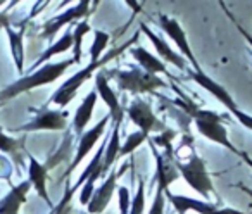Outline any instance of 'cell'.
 <instances>
[{
	"mask_svg": "<svg viewBox=\"0 0 252 214\" xmlns=\"http://www.w3.org/2000/svg\"><path fill=\"white\" fill-rule=\"evenodd\" d=\"M173 104L180 105V109L195 123L197 130H199V133L202 135V137H206L207 140L214 142V144H218V145H223L224 149H228V151L233 152V154L240 155V151L235 149L233 144L228 140L226 128L221 124L223 118H221L220 114L214 113V111L200 109L199 105H195L192 100H189V98H187L185 102L173 100Z\"/></svg>",
	"mask_w": 252,
	"mask_h": 214,
	"instance_id": "6da1fadb",
	"label": "cell"
},
{
	"mask_svg": "<svg viewBox=\"0 0 252 214\" xmlns=\"http://www.w3.org/2000/svg\"><path fill=\"white\" fill-rule=\"evenodd\" d=\"M73 64H74V61H73V57H71V59L61 61V62L45 64L43 67L36 69L35 73L28 74V76H21L12 85H9L7 88L0 90V104L9 100V98L18 97V95L25 93V92H28V90H33V88H36V87H43V85L54 83V81H56L57 78L63 76V74L66 73L67 67L73 66Z\"/></svg>",
	"mask_w": 252,
	"mask_h": 214,
	"instance_id": "7a4b0ae2",
	"label": "cell"
},
{
	"mask_svg": "<svg viewBox=\"0 0 252 214\" xmlns=\"http://www.w3.org/2000/svg\"><path fill=\"white\" fill-rule=\"evenodd\" d=\"M137 36L138 35H135L133 38H131L130 43L137 42ZM130 43H126V45L119 47V49H116V50H111V52H109L107 56L100 57V59H98L97 62H90L88 66H85L83 69H80L78 73H74L73 76L69 78V80L64 81V83L61 85V87L57 88L56 92H54V95H52V98H50V102H54V104L59 105V107H66V105L69 104V102L73 100L74 97H76V92L80 90L81 85L87 83V81L90 80L92 74H94V71L98 69L100 66H104V64H107L111 59H114V57L118 56V54L121 52V50L128 49V47H130Z\"/></svg>",
	"mask_w": 252,
	"mask_h": 214,
	"instance_id": "3957f363",
	"label": "cell"
},
{
	"mask_svg": "<svg viewBox=\"0 0 252 214\" xmlns=\"http://www.w3.org/2000/svg\"><path fill=\"white\" fill-rule=\"evenodd\" d=\"M112 78L116 80V83L119 85L121 90L130 92L133 95L138 93H156L158 88L166 87V81H162L161 78H158L156 74H149L144 69L133 67L130 71H119L112 69L109 71Z\"/></svg>",
	"mask_w": 252,
	"mask_h": 214,
	"instance_id": "277c9868",
	"label": "cell"
},
{
	"mask_svg": "<svg viewBox=\"0 0 252 214\" xmlns=\"http://www.w3.org/2000/svg\"><path fill=\"white\" fill-rule=\"evenodd\" d=\"M175 166L180 175L183 176V180H185L197 193H200L204 199H209V195L214 192V186H213V182H211L209 173H207L206 162H204L195 152H192L189 162L175 161Z\"/></svg>",
	"mask_w": 252,
	"mask_h": 214,
	"instance_id": "5b68a950",
	"label": "cell"
},
{
	"mask_svg": "<svg viewBox=\"0 0 252 214\" xmlns=\"http://www.w3.org/2000/svg\"><path fill=\"white\" fill-rule=\"evenodd\" d=\"M125 114H128L130 121L140 128L144 133H152V131H166V124L156 118L151 104L144 98H133L131 104L125 109Z\"/></svg>",
	"mask_w": 252,
	"mask_h": 214,
	"instance_id": "8992f818",
	"label": "cell"
},
{
	"mask_svg": "<svg viewBox=\"0 0 252 214\" xmlns=\"http://www.w3.org/2000/svg\"><path fill=\"white\" fill-rule=\"evenodd\" d=\"M159 25H161L162 31H164L166 35H168L169 38L176 43L180 54H182L187 61H190L193 71H195V73H200V71H202V67H200L199 61L195 59L192 49H190V43H189V40H187V35H185V31H183L182 25H180L176 19L168 18V16H161V18H159Z\"/></svg>",
	"mask_w": 252,
	"mask_h": 214,
	"instance_id": "52a82bcc",
	"label": "cell"
},
{
	"mask_svg": "<svg viewBox=\"0 0 252 214\" xmlns=\"http://www.w3.org/2000/svg\"><path fill=\"white\" fill-rule=\"evenodd\" d=\"M126 169H128V164L123 166L119 171H114V169H112V171L109 173L107 178H105V182L102 183V185L94 192V195H92L90 202H88V206H87L88 213L90 214H102L105 209H107L109 202H111L112 195H114L116 188H118V186H116L118 178L126 171Z\"/></svg>",
	"mask_w": 252,
	"mask_h": 214,
	"instance_id": "ba28073f",
	"label": "cell"
},
{
	"mask_svg": "<svg viewBox=\"0 0 252 214\" xmlns=\"http://www.w3.org/2000/svg\"><path fill=\"white\" fill-rule=\"evenodd\" d=\"M166 195H168L169 202L175 206V209L178 211V214H187L189 211H195L199 214H245L242 211L231 209V207L218 209L214 204L204 202V200H195L185 195H173V193H169V190H166Z\"/></svg>",
	"mask_w": 252,
	"mask_h": 214,
	"instance_id": "9c48e42d",
	"label": "cell"
},
{
	"mask_svg": "<svg viewBox=\"0 0 252 214\" xmlns=\"http://www.w3.org/2000/svg\"><path fill=\"white\" fill-rule=\"evenodd\" d=\"M67 126V113L66 111H49V109H40L36 118H33L30 123L23 124L18 128V131H43V130H52L61 131Z\"/></svg>",
	"mask_w": 252,
	"mask_h": 214,
	"instance_id": "30bf717a",
	"label": "cell"
},
{
	"mask_svg": "<svg viewBox=\"0 0 252 214\" xmlns=\"http://www.w3.org/2000/svg\"><path fill=\"white\" fill-rule=\"evenodd\" d=\"M95 92H97V95L109 107V116L112 118V123H114L116 126H121L123 120H125V107H121L118 95L109 87L105 71H100V73L95 76Z\"/></svg>",
	"mask_w": 252,
	"mask_h": 214,
	"instance_id": "8fae6325",
	"label": "cell"
},
{
	"mask_svg": "<svg viewBox=\"0 0 252 214\" xmlns=\"http://www.w3.org/2000/svg\"><path fill=\"white\" fill-rule=\"evenodd\" d=\"M109 120H111V116H109V114H105V116L102 118V120L98 121V123L95 124L92 130L85 131V133L81 135L80 144H78V149H76V155H74V159H73V164L67 168V175H69V173H73L74 169L80 166V162L83 161L88 154H90L92 149H94V145L98 142V138L104 137V131H105V128H107V124H109Z\"/></svg>",
	"mask_w": 252,
	"mask_h": 214,
	"instance_id": "7c38bea8",
	"label": "cell"
},
{
	"mask_svg": "<svg viewBox=\"0 0 252 214\" xmlns=\"http://www.w3.org/2000/svg\"><path fill=\"white\" fill-rule=\"evenodd\" d=\"M88 7H90V2H80V4L74 5V7L64 11L63 14L49 19V21L43 25V30H42V33H40V38L52 40V36L56 35L64 25H71L73 21H76V19L83 18L85 14H88Z\"/></svg>",
	"mask_w": 252,
	"mask_h": 214,
	"instance_id": "4fadbf2b",
	"label": "cell"
},
{
	"mask_svg": "<svg viewBox=\"0 0 252 214\" xmlns=\"http://www.w3.org/2000/svg\"><path fill=\"white\" fill-rule=\"evenodd\" d=\"M187 73H189V76H190V80H193L197 85H200V87L204 88V90H207L209 93H213L214 97L218 98V100L221 102V104L226 107L228 111H233V109H237L238 105H237V102L231 98V95L226 92V88H223L220 83H216V81L213 80V78H209L207 76L204 71H200V73H195L193 69H187Z\"/></svg>",
	"mask_w": 252,
	"mask_h": 214,
	"instance_id": "5bb4252c",
	"label": "cell"
},
{
	"mask_svg": "<svg viewBox=\"0 0 252 214\" xmlns=\"http://www.w3.org/2000/svg\"><path fill=\"white\" fill-rule=\"evenodd\" d=\"M140 30L145 33V35H147V38L151 40V43L154 45L156 52L159 54V57H161V59H164L166 62H171L173 66H176L178 69L187 71V61H185V57H183L182 54L175 52V50H173L171 47L168 45V42H166V40L162 38V36L156 35V33L152 31V30L149 28L147 25H140Z\"/></svg>",
	"mask_w": 252,
	"mask_h": 214,
	"instance_id": "9a60e30c",
	"label": "cell"
},
{
	"mask_svg": "<svg viewBox=\"0 0 252 214\" xmlns=\"http://www.w3.org/2000/svg\"><path fill=\"white\" fill-rule=\"evenodd\" d=\"M32 183L30 180L21 182L18 186H12V190L0 200V214H19L21 206L26 202V195H28Z\"/></svg>",
	"mask_w": 252,
	"mask_h": 214,
	"instance_id": "2e32d148",
	"label": "cell"
},
{
	"mask_svg": "<svg viewBox=\"0 0 252 214\" xmlns=\"http://www.w3.org/2000/svg\"><path fill=\"white\" fill-rule=\"evenodd\" d=\"M95 104H97V92L92 90L90 93L83 98V102L80 104V107H78L76 114H74V118H73V130L78 137H81V135L85 133V128L90 123Z\"/></svg>",
	"mask_w": 252,
	"mask_h": 214,
	"instance_id": "e0dca14e",
	"label": "cell"
},
{
	"mask_svg": "<svg viewBox=\"0 0 252 214\" xmlns=\"http://www.w3.org/2000/svg\"><path fill=\"white\" fill-rule=\"evenodd\" d=\"M28 180H30V183H32V186H35L36 193H38V195L42 197L49 206H52L49 193H47V168L43 164H40L33 155H30Z\"/></svg>",
	"mask_w": 252,
	"mask_h": 214,
	"instance_id": "ac0fdd59",
	"label": "cell"
},
{
	"mask_svg": "<svg viewBox=\"0 0 252 214\" xmlns=\"http://www.w3.org/2000/svg\"><path fill=\"white\" fill-rule=\"evenodd\" d=\"M25 142H26V135H23L21 138H12L0 131V152L11 155L12 161L18 162L19 168L25 166V157L28 155L25 151Z\"/></svg>",
	"mask_w": 252,
	"mask_h": 214,
	"instance_id": "d6986e66",
	"label": "cell"
},
{
	"mask_svg": "<svg viewBox=\"0 0 252 214\" xmlns=\"http://www.w3.org/2000/svg\"><path fill=\"white\" fill-rule=\"evenodd\" d=\"M130 52H131V56L135 57V61L140 64V67L145 71V73H149V74L164 73V74H168V76H171V74L168 73L166 64L162 62L161 59H158V57L152 56L151 52H147L144 47H135V49H131Z\"/></svg>",
	"mask_w": 252,
	"mask_h": 214,
	"instance_id": "ffe728a7",
	"label": "cell"
},
{
	"mask_svg": "<svg viewBox=\"0 0 252 214\" xmlns=\"http://www.w3.org/2000/svg\"><path fill=\"white\" fill-rule=\"evenodd\" d=\"M5 33L9 36V43H11V52L12 59L16 62V69L19 74L25 73V47H23V35H25V26H21L19 31H14L11 26L5 28Z\"/></svg>",
	"mask_w": 252,
	"mask_h": 214,
	"instance_id": "44dd1931",
	"label": "cell"
},
{
	"mask_svg": "<svg viewBox=\"0 0 252 214\" xmlns=\"http://www.w3.org/2000/svg\"><path fill=\"white\" fill-rule=\"evenodd\" d=\"M69 49H73V31H71V28L66 30V33H64L63 36H61L59 40H57L54 45H50L49 49L45 50V52L40 56V59L36 61L35 64L32 66V69H36V67H42L43 62H47V61H50L54 56H57V54H63V52H67Z\"/></svg>",
	"mask_w": 252,
	"mask_h": 214,
	"instance_id": "7402d4cb",
	"label": "cell"
},
{
	"mask_svg": "<svg viewBox=\"0 0 252 214\" xmlns=\"http://www.w3.org/2000/svg\"><path fill=\"white\" fill-rule=\"evenodd\" d=\"M119 128L114 124V130L111 131V138L107 142V147H105L104 154V162H102V175H107L109 169L114 166L116 159L119 157V151H121V144H119Z\"/></svg>",
	"mask_w": 252,
	"mask_h": 214,
	"instance_id": "603a6c76",
	"label": "cell"
},
{
	"mask_svg": "<svg viewBox=\"0 0 252 214\" xmlns=\"http://www.w3.org/2000/svg\"><path fill=\"white\" fill-rule=\"evenodd\" d=\"M90 31H92V28L87 21H81L74 26V30H73V61H74V64L81 62V54H83L81 47H83V38H85V35L90 33Z\"/></svg>",
	"mask_w": 252,
	"mask_h": 214,
	"instance_id": "cb8c5ba5",
	"label": "cell"
},
{
	"mask_svg": "<svg viewBox=\"0 0 252 214\" xmlns=\"http://www.w3.org/2000/svg\"><path fill=\"white\" fill-rule=\"evenodd\" d=\"M145 140H149V135L144 133V131H135V133L128 135L126 142L121 145V151H119V157H123V155L133 154L135 149L140 147V145L144 144Z\"/></svg>",
	"mask_w": 252,
	"mask_h": 214,
	"instance_id": "d4e9b609",
	"label": "cell"
},
{
	"mask_svg": "<svg viewBox=\"0 0 252 214\" xmlns=\"http://www.w3.org/2000/svg\"><path fill=\"white\" fill-rule=\"evenodd\" d=\"M109 40L111 36L104 31H95V38H94V43L90 47V62H97L98 59L102 57V52L105 50V47L109 45Z\"/></svg>",
	"mask_w": 252,
	"mask_h": 214,
	"instance_id": "484cf974",
	"label": "cell"
},
{
	"mask_svg": "<svg viewBox=\"0 0 252 214\" xmlns=\"http://www.w3.org/2000/svg\"><path fill=\"white\" fill-rule=\"evenodd\" d=\"M100 176H102V168L97 169V171H95L94 175H92L90 178L83 183V186H81V190H80V204L81 206H88V202H90L92 195H94V192H95L94 185Z\"/></svg>",
	"mask_w": 252,
	"mask_h": 214,
	"instance_id": "4316f807",
	"label": "cell"
},
{
	"mask_svg": "<svg viewBox=\"0 0 252 214\" xmlns=\"http://www.w3.org/2000/svg\"><path fill=\"white\" fill-rule=\"evenodd\" d=\"M145 207V183L144 180L138 182V188H137V195H135L133 202H131V211L130 214H142Z\"/></svg>",
	"mask_w": 252,
	"mask_h": 214,
	"instance_id": "83f0119b",
	"label": "cell"
},
{
	"mask_svg": "<svg viewBox=\"0 0 252 214\" xmlns=\"http://www.w3.org/2000/svg\"><path fill=\"white\" fill-rule=\"evenodd\" d=\"M118 197H119V214H130L131 211V202L130 199V190L126 186H118Z\"/></svg>",
	"mask_w": 252,
	"mask_h": 214,
	"instance_id": "f1b7e54d",
	"label": "cell"
},
{
	"mask_svg": "<svg viewBox=\"0 0 252 214\" xmlns=\"http://www.w3.org/2000/svg\"><path fill=\"white\" fill-rule=\"evenodd\" d=\"M164 192L158 188V193H156V199L152 202V207L149 211V214H164Z\"/></svg>",
	"mask_w": 252,
	"mask_h": 214,
	"instance_id": "f546056e",
	"label": "cell"
},
{
	"mask_svg": "<svg viewBox=\"0 0 252 214\" xmlns=\"http://www.w3.org/2000/svg\"><path fill=\"white\" fill-rule=\"evenodd\" d=\"M231 114H233L235 118L238 120V123H242L245 128H249V130L252 131V116L247 113H244V111L240 109V107H237V109L231 111Z\"/></svg>",
	"mask_w": 252,
	"mask_h": 214,
	"instance_id": "4dcf8cb0",
	"label": "cell"
},
{
	"mask_svg": "<svg viewBox=\"0 0 252 214\" xmlns=\"http://www.w3.org/2000/svg\"><path fill=\"white\" fill-rule=\"evenodd\" d=\"M7 26H11V21H9V12L4 11L2 14H0V30L2 28H7Z\"/></svg>",
	"mask_w": 252,
	"mask_h": 214,
	"instance_id": "1f68e13d",
	"label": "cell"
},
{
	"mask_svg": "<svg viewBox=\"0 0 252 214\" xmlns=\"http://www.w3.org/2000/svg\"><path fill=\"white\" fill-rule=\"evenodd\" d=\"M240 155H242V157H244V161H245V162H247V166H249V168H251V169H252V159H251V157H249V155H247V154H245V152H240Z\"/></svg>",
	"mask_w": 252,
	"mask_h": 214,
	"instance_id": "d6a6232c",
	"label": "cell"
},
{
	"mask_svg": "<svg viewBox=\"0 0 252 214\" xmlns=\"http://www.w3.org/2000/svg\"><path fill=\"white\" fill-rule=\"evenodd\" d=\"M238 28H240V26H238ZM240 31H242V35H244V36H245V38H247V42H249V43H251V45H252V36H251V35H249V33H247V31H245V30H244V28H240Z\"/></svg>",
	"mask_w": 252,
	"mask_h": 214,
	"instance_id": "836d02e7",
	"label": "cell"
},
{
	"mask_svg": "<svg viewBox=\"0 0 252 214\" xmlns=\"http://www.w3.org/2000/svg\"><path fill=\"white\" fill-rule=\"evenodd\" d=\"M244 190H245V192H247V193H249V195H251V197H252V190H249V188H245V186H244Z\"/></svg>",
	"mask_w": 252,
	"mask_h": 214,
	"instance_id": "e575fe53",
	"label": "cell"
},
{
	"mask_svg": "<svg viewBox=\"0 0 252 214\" xmlns=\"http://www.w3.org/2000/svg\"><path fill=\"white\" fill-rule=\"evenodd\" d=\"M2 5H4V2H0V7H2Z\"/></svg>",
	"mask_w": 252,
	"mask_h": 214,
	"instance_id": "d590c367",
	"label": "cell"
}]
</instances>
